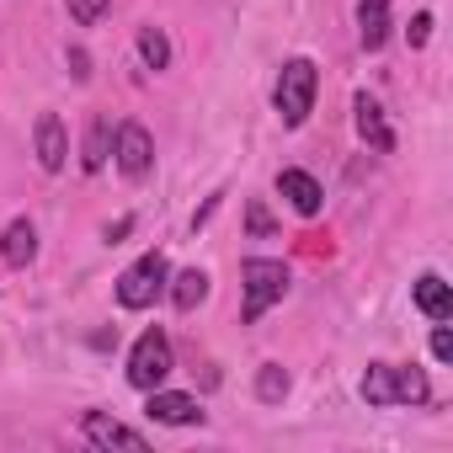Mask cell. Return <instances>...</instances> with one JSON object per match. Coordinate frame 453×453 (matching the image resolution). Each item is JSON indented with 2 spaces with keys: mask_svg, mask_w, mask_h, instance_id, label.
<instances>
[{
  "mask_svg": "<svg viewBox=\"0 0 453 453\" xmlns=\"http://www.w3.org/2000/svg\"><path fill=\"white\" fill-rule=\"evenodd\" d=\"M426 395H432V384L421 368H395V405H421Z\"/></svg>",
  "mask_w": 453,
  "mask_h": 453,
  "instance_id": "17",
  "label": "cell"
},
{
  "mask_svg": "<svg viewBox=\"0 0 453 453\" xmlns=\"http://www.w3.org/2000/svg\"><path fill=\"white\" fill-rule=\"evenodd\" d=\"M65 6H70V17H75L81 27H91V22L107 17V0H65Z\"/></svg>",
  "mask_w": 453,
  "mask_h": 453,
  "instance_id": "20",
  "label": "cell"
},
{
  "mask_svg": "<svg viewBox=\"0 0 453 453\" xmlns=\"http://www.w3.org/2000/svg\"><path fill=\"white\" fill-rule=\"evenodd\" d=\"M139 59H144L150 70H165V65H171V43H165L160 27H144V33H139Z\"/></svg>",
  "mask_w": 453,
  "mask_h": 453,
  "instance_id": "18",
  "label": "cell"
},
{
  "mask_svg": "<svg viewBox=\"0 0 453 453\" xmlns=\"http://www.w3.org/2000/svg\"><path fill=\"white\" fill-rule=\"evenodd\" d=\"M165 283H171V267H165L160 251H150V257H139V262L118 278V304H123V310H150V304L165 294Z\"/></svg>",
  "mask_w": 453,
  "mask_h": 453,
  "instance_id": "3",
  "label": "cell"
},
{
  "mask_svg": "<svg viewBox=\"0 0 453 453\" xmlns=\"http://www.w3.org/2000/svg\"><path fill=\"white\" fill-rule=\"evenodd\" d=\"M70 70H75V81H86V75H91V59H86V49H70Z\"/></svg>",
  "mask_w": 453,
  "mask_h": 453,
  "instance_id": "24",
  "label": "cell"
},
{
  "mask_svg": "<svg viewBox=\"0 0 453 453\" xmlns=\"http://www.w3.org/2000/svg\"><path fill=\"white\" fill-rule=\"evenodd\" d=\"M352 123H357L363 144H373L379 155H389V150H395V134H389V123H384V107H379L373 96H357V102H352Z\"/></svg>",
  "mask_w": 453,
  "mask_h": 453,
  "instance_id": "9",
  "label": "cell"
},
{
  "mask_svg": "<svg viewBox=\"0 0 453 453\" xmlns=\"http://www.w3.org/2000/svg\"><path fill=\"white\" fill-rule=\"evenodd\" d=\"M81 432H86V442H91V448H128V453H144V448H150V442H144V432H134V426L112 421L107 411H86V416H81Z\"/></svg>",
  "mask_w": 453,
  "mask_h": 453,
  "instance_id": "6",
  "label": "cell"
},
{
  "mask_svg": "<svg viewBox=\"0 0 453 453\" xmlns=\"http://www.w3.org/2000/svg\"><path fill=\"white\" fill-rule=\"evenodd\" d=\"M405 38H411V49H421V43L432 38V17H426V12H416V17H411V27H405Z\"/></svg>",
  "mask_w": 453,
  "mask_h": 453,
  "instance_id": "22",
  "label": "cell"
},
{
  "mask_svg": "<svg viewBox=\"0 0 453 453\" xmlns=\"http://www.w3.org/2000/svg\"><path fill=\"white\" fill-rule=\"evenodd\" d=\"M107 150H112V123L96 118L91 134H86V155H81V165H86V171H102V165H107Z\"/></svg>",
  "mask_w": 453,
  "mask_h": 453,
  "instance_id": "16",
  "label": "cell"
},
{
  "mask_svg": "<svg viewBox=\"0 0 453 453\" xmlns=\"http://www.w3.org/2000/svg\"><path fill=\"white\" fill-rule=\"evenodd\" d=\"M165 373H171V342H165V331H144L128 352V384L150 395L165 384Z\"/></svg>",
  "mask_w": 453,
  "mask_h": 453,
  "instance_id": "4",
  "label": "cell"
},
{
  "mask_svg": "<svg viewBox=\"0 0 453 453\" xmlns=\"http://www.w3.org/2000/svg\"><path fill=\"white\" fill-rule=\"evenodd\" d=\"M144 411H150V421H165V426H203V405L176 389H150Z\"/></svg>",
  "mask_w": 453,
  "mask_h": 453,
  "instance_id": "7",
  "label": "cell"
},
{
  "mask_svg": "<svg viewBox=\"0 0 453 453\" xmlns=\"http://www.w3.org/2000/svg\"><path fill=\"white\" fill-rule=\"evenodd\" d=\"M203 299H208V273H203V267H187V273H176V278H171V304H176L181 315H187V310H197Z\"/></svg>",
  "mask_w": 453,
  "mask_h": 453,
  "instance_id": "14",
  "label": "cell"
},
{
  "mask_svg": "<svg viewBox=\"0 0 453 453\" xmlns=\"http://www.w3.org/2000/svg\"><path fill=\"white\" fill-rule=\"evenodd\" d=\"M33 257H38V230H33V219H12L6 235H0V262H6V267H27Z\"/></svg>",
  "mask_w": 453,
  "mask_h": 453,
  "instance_id": "11",
  "label": "cell"
},
{
  "mask_svg": "<svg viewBox=\"0 0 453 453\" xmlns=\"http://www.w3.org/2000/svg\"><path fill=\"white\" fill-rule=\"evenodd\" d=\"M357 33H363V49H384V38H389V0H363L357 6Z\"/></svg>",
  "mask_w": 453,
  "mask_h": 453,
  "instance_id": "13",
  "label": "cell"
},
{
  "mask_svg": "<svg viewBox=\"0 0 453 453\" xmlns=\"http://www.w3.org/2000/svg\"><path fill=\"white\" fill-rule=\"evenodd\" d=\"M246 230H251V235H273V213H267L262 203L246 208Z\"/></svg>",
  "mask_w": 453,
  "mask_h": 453,
  "instance_id": "21",
  "label": "cell"
},
{
  "mask_svg": "<svg viewBox=\"0 0 453 453\" xmlns=\"http://www.w3.org/2000/svg\"><path fill=\"white\" fill-rule=\"evenodd\" d=\"M315 86H320V70H315L310 59H288V65H283V75H278V118H283L288 128H299V123L310 118Z\"/></svg>",
  "mask_w": 453,
  "mask_h": 453,
  "instance_id": "2",
  "label": "cell"
},
{
  "mask_svg": "<svg viewBox=\"0 0 453 453\" xmlns=\"http://www.w3.org/2000/svg\"><path fill=\"white\" fill-rule=\"evenodd\" d=\"M288 395V373L278 368V363H262V373H257V400H267V405H278Z\"/></svg>",
  "mask_w": 453,
  "mask_h": 453,
  "instance_id": "19",
  "label": "cell"
},
{
  "mask_svg": "<svg viewBox=\"0 0 453 453\" xmlns=\"http://www.w3.org/2000/svg\"><path fill=\"white\" fill-rule=\"evenodd\" d=\"M363 400H368V405H395V363H368V373H363Z\"/></svg>",
  "mask_w": 453,
  "mask_h": 453,
  "instance_id": "15",
  "label": "cell"
},
{
  "mask_svg": "<svg viewBox=\"0 0 453 453\" xmlns=\"http://www.w3.org/2000/svg\"><path fill=\"white\" fill-rule=\"evenodd\" d=\"M432 357H437V363H453V336H448L442 320H437V331H432Z\"/></svg>",
  "mask_w": 453,
  "mask_h": 453,
  "instance_id": "23",
  "label": "cell"
},
{
  "mask_svg": "<svg viewBox=\"0 0 453 453\" xmlns=\"http://www.w3.org/2000/svg\"><path fill=\"white\" fill-rule=\"evenodd\" d=\"M416 310H421L426 320H448V315H453V294H448V283H442L437 273L416 278Z\"/></svg>",
  "mask_w": 453,
  "mask_h": 453,
  "instance_id": "12",
  "label": "cell"
},
{
  "mask_svg": "<svg viewBox=\"0 0 453 453\" xmlns=\"http://www.w3.org/2000/svg\"><path fill=\"white\" fill-rule=\"evenodd\" d=\"M134 230V219H118V224H107V241H123Z\"/></svg>",
  "mask_w": 453,
  "mask_h": 453,
  "instance_id": "25",
  "label": "cell"
},
{
  "mask_svg": "<svg viewBox=\"0 0 453 453\" xmlns=\"http://www.w3.org/2000/svg\"><path fill=\"white\" fill-rule=\"evenodd\" d=\"M241 283H246V310H241V320L251 326V320H262V315L288 294V267L273 262V257H251V262H241Z\"/></svg>",
  "mask_w": 453,
  "mask_h": 453,
  "instance_id": "1",
  "label": "cell"
},
{
  "mask_svg": "<svg viewBox=\"0 0 453 453\" xmlns=\"http://www.w3.org/2000/svg\"><path fill=\"white\" fill-rule=\"evenodd\" d=\"M33 144H38V165H43V171H65V160H70V134H65L59 112H43V118H38Z\"/></svg>",
  "mask_w": 453,
  "mask_h": 453,
  "instance_id": "8",
  "label": "cell"
},
{
  "mask_svg": "<svg viewBox=\"0 0 453 453\" xmlns=\"http://www.w3.org/2000/svg\"><path fill=\"white\" fill-rule=\"evenodd\" d=\"M112 155H118V171L123 176H150V165H155V139H150V128L144 123H118V134H112Z\"/></svg>",
  "mask_w": 453,
  "mask_h": 453,
  "instance_id": "5",
  "label": "cell"
},
{
  "mask_svg": "<svg viewBox=\"0 0 453 453\" xmlns=\"http://www.w3.org/2000/svg\"><path fill=\"white\" fill-rule=\"evenodd\" d=\"M278 192L288 197V208L294 213H304V219H315L320 213V203H326V192H320V181L310 176V171H283L278 176Z\"/></svg>",
  "mask_w": 453,
  "mask_h": 453,
  "instance_id": "10",
  "label": "cell"
}]
</instances>
